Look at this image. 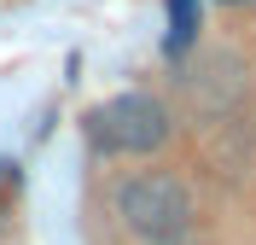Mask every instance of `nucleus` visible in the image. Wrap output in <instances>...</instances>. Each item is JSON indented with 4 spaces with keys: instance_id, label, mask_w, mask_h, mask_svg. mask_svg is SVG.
<instances>
[{
    "instance_id": "nucleus-1",
    "label": "nucleus",
    "mask_w": 256,
    "mask_h": 245,
    "mask_svg": "<svg viewBox=\"0 0 256 245\" xmlns=\"http://www.w3.org/2000/svg\"><path fill=\"white\" fill-rule=\"evenodd\" d=\"M116 216L146 245H180L192 233V187L169 169H140L116 187Z\"/></svg>"
},
{
    "instance_id": "nucleus-2",
    "label": "nucleus",
    "mask_w": 256,
    "mask_h": 245,
    "mask_svg": "<svg viewBox=\"0 0 256 245\" xmlns=\"http://www.w3.org/2000/svg\"><path fill=\"white\" fill-rule=\"evenodd\" d=\"M88 134H94L99 152L140 158V152H158L175 134V123H169V105L158 94H116V99L88 111Z\"/></svg>"
},
{
    "instance_id": "nucleus-3",
    "label": "nucleus",
    "mask_w": 256,
    "mask_h": 245,
    "mask_svg": "<svg viewBox=\"0 0 256 245\" xmlns=\"http://www.w3.org/2000/svg\"><path fill=\"white\" fill-rule=\"evenodd\" d=\"M244 88H250V70L239 65V53H227V47L198 53V65H192V76H186V99L204 117L233 111V105L244 99Z\"/></svg>"
},
{
    "instance_id": "nucleus-4",
    "label": "nucleus",
    "mask_w": 256,
    "mask_h": 245,
    "mask_svg": "<svg viewBox=\"0 0 256 245\" xmlns=\"http://www.w3.org/2000/svg\"><path fill=\"white\" fill-rule=\"evenodd\" d=\"M198 35V0H169V53H186Z\"/></svg>"
},
{
    "instance_id": "nucleus-5",
    "label": "nucleus",
    "mask_w": 256,
    "mask_h": 245,
    "mask_svg": "<svg viewBox=\"0 0 256 245\" xmlns=\"http://www.w3.org/2000/svg\"><path fill=\"white\" fill-rule=\"evenodd\" d=\"M0 239H6V204H0Z\"/></svg>"
}]
</instances>
